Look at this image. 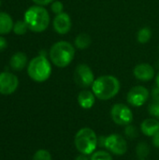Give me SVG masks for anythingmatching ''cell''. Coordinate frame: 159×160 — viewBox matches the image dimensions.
I'll list each match as a JSON object with an SVG mask.
<instances>
[{
  "mask_svg": "<svg viewBox=\"0 0 159 160\" xmlns=\"http://www.w3.org/2000/svg\"><path fill=\"white\" fill-rule=\"evenodd\" d=\"M121 83L112 75H102L97 78L92 85V91L96 98L100 100L113 98L120 91Z\"/></svg>",
  "mask_w": 159,
  "mask_h": 160,
  "instance_id": "obj_1",
  "label": "cell"
},
{
  "mask_svg": "<svg viewBox=\"0 0 159 160\" xmlns=\"http://www.w3.org/2000/svg\"><path fill=\"white\" fill-rule=\"evenodd\" d=\"M23 21L28 29L35 33L44 32L50 24V15L48 10L42 6H32L24 13Z\"/></svg>",
  "mask_w": 159,
  "mask_h": 160,
  "instance_id": "obj_2",
  "label": "cell"
},
{
  "mask_svg": "<svg viewBox=\"0 0 159 160\" xmlns=\"http://www.w3.org/2000/svg\"><path fill=\"white\" fill-rule=\"evenodd\" d=\"M50 59L57 68H64L71 64L75 57L74 46L65 40L55 42L50 49Z\"/></svg>",
  "mask_w": 159,
  "mask_h": 160,
  "instance_id": "obj_3",
  "label": "cell"
},
{
  "mask_svg": "<svg viewBox=\"0 0 159 160\" xmlns=\"http://www.w3.org/2000/svg\"><path fill=\"white\" fill-rule=\"evenodd\" d=\"M27 73L29 77L37 82H46L52 74V65L47 57L41 53L29 62Z\"/></svg>",
  "mask_w": 159,
  "mask_h": 160,
  "instance_id": "obj_4",
  "label": "cell"
},
{
  "mask_svg": "<svg viewBox=\"0 0 159 160\" xmlns=\"http://www.w3.org/2000/svg\"><path fill=\"white\" fill-rule=\"evenodd\" d=\"M74 144L79 153L88 156L96 151L98 145V138L92 128H82L76 133Z\"/></svg>",
  "mask_w": 159,
  "mask_h": 160,
  "instance_id": "obj_5",
  "label": "cell"
},
{
  "mask_svg": "<svg viewBox=\"0 0 159 160\" xmlns=\"http://www.w3.org/2000/svg\"><path fill=\"white\" fill-rule=\"evenodd\" d=\"M112 120L118 126H127L133 121V112L130 108L123 103H116L111 110Z\"/></svg>",
  "mask_w": 159,
  "mask_h": 160,
  "instance_id": "obj_6",
  "label": "cell"
},
{
  "mask_svg": "<svg viewBox=\"0 0 159 160\" xmlns=\"http://www.w3.org/2000/svg\"><path fill=\"white\" fill-rule=\"evenodd\" d=\"M95 76L92 68L86 64H79L74 71V82L82 88H88L93 85Z\"/></svg>",
  "mask_w": 159,
  "mask_h": 160,
  "instance_id": "obj_7",
  "label": "cell"
},
{
  "mask_svg": "<svg viewBox=\"0 0 159 160\" xmlns=\"http://www.w3.org/2000/svg\"><path fill=\"white\" fill-rule=\"evenodd\" d=\"M104 147L115 156H124L127 152V142L119 134H111L105 138Z\"/></svg>",
  "mask_w": 159,
  "mask_h": 160,
  "instance_id": "obj_8",
  "label": "cell"
},
{
  "mask_svg": "<svg viewBox=\"0 0 159 160\" xmlns=\"http://www.w3.org/2000/svg\"><path fill=\"white\" fill-rule=\"evenodd\" d=\"M150 97L149 90L142 86L137 85L132 87L127 95V101L133 107H142L146 103Z\"/></svg>",
  "mask_w": 159,
  "mask_h": 160,
  "instance_id": "obj_9",
  "label": "cell"
},
{
  "mask_svg": "<svg viewBox=\"0 0 159 160\" xmlns=\"http://www.w3.org/2000/svg\"><path fill=\"white\" fill-rule=\"evenodd\" d=\"M19 85V80L16 75L4 71L0 73V94L8 96L13 94Z\"/></svg>",
  "mask_w": 159,
  "mask_h": 160,
  "instance_id": "obj_10",
  "label": "cell"
},
{
  "mask_svg": "<svg viewBox=\"0 0 159 160\" xmlns=\"http://www.w3.org/2000/svg\"><path fill=\"white\" fill-rule=\"evenodd\" d=\"M52 26H53L54 31L57 34H59V35L67 34L70 31L71 26H72L70 16L66 12H62L60 14L55 15V17L53 19Z\"/></svg>",
  "mask_w": 159,
  "mask_h": 160,
  "instance_id": "obj_11",
  "label": "cell"
},
{
  "mask_svg": "<svg viewBox=\"0 0 159 160\" xmlns=\"http://www.w3.org/2000/svg\"><path fill=\"white\" fill-rule=\"evenodd\" d=\"M133 75L139 81L149 82L155 77V69L151 65L147 63H142L134 68Z\"/></svg>",
  "mask_w": 159,
  "mask_h": 160,
  "instance_id": "obj_12",
  "label": "cell"
},
{
  "mask_svg": "<svg viewBox=\"0 0 159 160\" xmlns=\"http://www.w3.org/2000/svg\"><path fill=\"white\" fill-rule=\"evenodd\" d=\"M96 102V96L93 91L82 90L78 95V103L84 110L91 109Z\"/></svg>",
  "mask_w": 159,
  "mask_h": 160,
  "instance_id": "obj_13",
  "label": "cell"
},
{
  "mask_svg": "<svg viewBox=\"0 0 159 160\" xmlns=\"http://www.w3.org/2000/svg\"><path fill=\"white\" fill-rule=\"evenodd\" d=\"M141 131L148 137H153L159 131V121L156 118H147L141 124Z\"/></svg>",
  "mask_w": 159,
  "mask_h": 160,
  "instance_id": "obj_14",
  "label": "cell"
},
{
  "mask_svg": "<svg viewBox=\"0 0 159 160\" xmlns=\"http://www.w3.org/2000/svg\"><path fill=\"white\" fill-rule=\"evenodd\" d=\"M27 65V56L25 53L22 52H15L9 61V66L13 70L16 71H21Z\"/></svg>",
  "mask_w": 159,
  "mask_h": 160,
  "instance_id": "obj_15",
  "label": "cell"
},
{
  "mask_svg": "<svg viewBox=\"0 0 159 160\" xmlns=\"http://www.w3.org/2000/svg\"><path fill=\"white\" fill-rule=\"evenodd\" d=\"M13 21L9 14L0 12V35L8 34L13 29Z\"/></svg>",
  "mask_w": 159,
  "mask_h": 160,
  "instance_id": "obj_16",
  "label": "cell"
},
{
  "mask_svg": "<svg viewBox=\"0 0 159 160\" xmlns=\"http://www.w3.org/2000/svg\"><path fill=\"white\" fill-rule=\"evenodd\" d=\"M91 42H92V39L88 34L81 33L76 37V38L74 40V45L76 48H78L80 50H85L91 45Z\"/></svg>",
  "mask_w": 159,
  "mask_h": 160,
  "instance_id": "obj_17",
  "label": "cell"
},
{
  "mask_svg": "<svg viewBox=\"0 0 159 160\" xmlns=\"http://www.w3.org/2000/svg\"><path fill=\"white\" fill-rule=\"evenodd\" d=\"M148 112L152 116L159 118V89L157 87L154 90V98L148 106Z\"/></svg>",
  "mask_w": 159,
  "mask_h": 160,
  "instance_id": "obj_18",
  "label": "cell"
},
{
  "mask_svg": "<svg viewBox=\"0 0 159 160\" xmlns=\"http://www.w3.org/2000/svg\"><path fill=\"white\" fill-rule=\"evenodd\" d=\"M152 38V31L149 27H142L137 33V40L141 44H145L149 42Z\"/></svg>",
  "mask_w": 159,
  "mask_h": 160,
  "instance_id": "obj_19",
  "label": "cell"
},
{
  "mask_svg": "<svg viewBox=\"0 0 159 160\" xmlns=\"http://www.w3.org/2000/svg\"><path fill=\"white\" fill-rule=\"evenodd\" d=\"M149 153H150V147L148 143H146L145 142H141L138 143L136 147V154L140 159H144L145 158H147Z\"/></svg>",
  "mask_w": 159,
  "mask_h": 160,
  "instance_id": "obj_20",
  "label": "cell"
},
{
  "mask_svg": "<svg viewBox=\"0 0 159 160\" xmlns=\"http://www.w3.org/2000/svg\"><path fill=\"white\" fill-rule=\"evenodd\" d=\"M13 32L18 35V36H22L24 35L27 30H28V26L26 24V22L24 21H17L14 25H13Z\"/></svg>",
  "mask_w": 159,
  "mask_h": 160,
  "instance_id": "obj_21",
  "label": "cell"
},
{
  "mask_svg": "<svg viewBox=\"0 0 159 160\" xmlns=\"http://www.w3.org/2000/svg\"><path fill=\"white\" fill-rule=\"evenodd\" d=\"M90 160H113L112 159V156L110 154V152L107 151H103V150H99V151H95L92 156H91V159Z\"/></svg>",
  "mask_w": 159,
  "mask_h": 160,
  "instance_id": "obj_22",
  "label": "cell"
},
{
  "mask_svg": "<svg viewBox=\"0 0 159 160\" xmlns=\"http://www.w3.org/2000/svg\"><path fill=\"white\" fill-rule=\"evenodd\" d=\"M32 160H52V156L49 151L40 149L34 154Z\"/></svg>",
  "mask_w": 159,
  "mask_h": 160,
  "instance_id": "obj_23",
  "label": "cell"
},
{
  "mask_svg": "<svg viewBox=\"0 0 159 160\" xmlns=\"http://www.w3.org/2000/svg\"><path fill=\"white\" fill-rule=\"evenodd\" d=\"M125 134H126L127 138H128V139H130V140L135 139V138L138 137V135H139L137 128H135V127L132 126V125H127V126H126Z\"/></svg>",
  "mask_w": 159,
  "mask_h": 160,
  "instance_id": "obj_24",
  "label": "cell"
},
{
  "mask_svg": "<svg viewBox=\"0 0 159 160\" xmlns=\"http://www.w3.org/2000/svg\"><path fill=\"white\" fill-rule=\"evenodd\" d=\"M51 9H52V11L54 13V14H60V13H62V12H64L63 10H64V5H63V3L62 2H60V1H53L52 3V5H51Z\"/></svg>",
  "mask_w": 159,
  "mask_h": 160,
  "instance_id": "obj_25",
  "label": "cell"
},
{
  "mask_svg": "<svg viewBox=\"0 0 159 160\" xmlns=\"http://www.w3.org/2000/svg\"><path fill=\"white\" fill-rule=\"evenodd\" d=\"M35 4H37V6H47L51 3H52L54 0H32Z\"/></svg>",
  "mask_w": 159,
  "mask_h": 160,
  "instance_id": "obj_26",
  "label": "cell"
},
{
  "mask_svg": "<svg viewBox=\"0 0 159 160\" xmlns=\"http://www.w3.org/2000/svg\"><path fill=\"white\" fill-rule=\"evenodd\" d=\"M152 142H153V145H154L156 148H158L159 149V131H157V132L153 136Z\"/></svg>",
  "mask_w": 159,
  "mask_h": 160,
  "instance_id": "obj_27",
  "label": "cell"
},
{
  "mask_svg": "<svg viewBox=\"0 0 159 160\" xmlns=\"http://www.w3.org/2000/svg\"><path fill=\"white\" fill-rule=\"evenodd\" d=\"M7 46V41L5 38L0 36V52H2L3 50H5Z\"/></svg>",
  "mask_w": 159,
  "mask_h": 160,
  "instance_id": "obj_28",
  "label": "cell"
},
{
  "mask_svg": "<svg viewBox=\"0 0 159 160\" xmlns=\"http://www.w3.org/2000/svg\"><path fill=\"white\" fill-rule=\"evenodd\" d=\"M74 160H89V158H87V156H86V155H82V154H81V155L77 156V157H76V158H75Z\"/></svg>",
  "mask_w": 159,
  "mask_h": 160,
  "instance_id": "obj_29",
  "label": "cell"
},
{
  "mask_svg": "<svg viewBox=\"0 0 159 160\" xmlns=\"http://www.w3.org/2000/svg\"><path fill=\"white\" fill-rule=\"evenodd\" d=\"M156 84H157V87L159 89V73L156 77Z\"/></svg>",
  "mask_w": 159,
  "mask_h": 160,
  "instance_id": "obj_30",
  "label": "cell"
},
{
  "mask_svg": "<svg viewBox=\"0 0 159 160\" xmlns=\"http://www.w3.org/2000/svg\"><path fill=\"white\" fill-rule=\"evenodd\" d=\"M0 6H1V0H0Z\"/></svg>",
  "mask_w": 159,
  "mask_h": 160,
  "instance_id": "obj_31",
  "label": "cell"
},
{
  "mask_svg": "<svg viewBox=\"0 0 159 160\" xmlns=\"http://www.w3.org/2000/svg\"><path fill=\"white\" fill-rule=\"evenodd\" d=\"M139 160H144V159H139Z\"/></svg>",
  "mask_w": 159,
  "mask_h": 160,
  "instance_id": "obj_32",
  "label": "cell"
}]
</instances>
